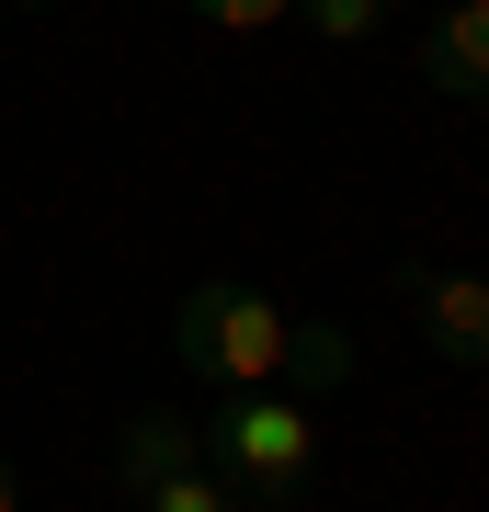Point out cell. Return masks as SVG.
I'll list each match as a JSON object with an SVG mask.
<instances>
[{
    "instance_id": "obj_7",
    "label": "cell",
    "mask_w": 489,
    "mask_h": 512,
    "mask_svg": "<svg viewBox=\"0 0 489 512\" xmlns=\"http://www.w3.org/2000/svg\"><path fill=\"white\" fill-rule=\"evenodd\" d=\"M137 501H148V512H251V501L228 490V478H205V467H171V478H148Z\"/></svg>"
},
{
    "instance_id": "obj_3",
    "label": "cell",
    "mask_w": 489,
    "mask_h": 512,
    "mask_svg": "<svg viewBox=\"0 0 489 512\" xmlns=\"http://www.w3.org/2000/svg\"><path fill=\"white\" fill-rule=\"evenodd\" d=\"M421 342L444 353V365H489V274H444V262H410L399 274Z\"/></svg>"
},
{
    "instance_id": "obj_11",
    "label": "cell",
    "mask_w": 489,
    "mask_h": 512,
    "mask_svg": "<svg viewBox=\"0 0 489 512\" xmlns=\"http://www.w3.org/2000/svg\"><path fill=\"white\" fill-rule=\"evenodd\" d=\"M23 12H57V0H23Z\"/></svg>"
},
{
    "instance_id": "obj_8",
    "label": "cell",
    "mask_w": 489,
    "mask_h": 512,
    "mask_svg": "<svg viewBox=\"0 0 489 512\" xmlns=\"http://www.w3.org/2000/svg\"><path fill=\"white\" fill-rule=\"evenodd\" d=\"M296 23H308L319 46H364L387 23V0H296Z\"/></svg>"
},
{
    "instance_id": "obj_9",
    "label": "cell",
    "mask_w": 489,
    "mask_h": 512,
    "mask_svg": "<svg viewBox=\"0 0 489 512\" xmlns=\"http://www.w3.org/2000/svg\"><path fill=\"white\" fill-rule=\"evenodd\" d=\"M182 12H194V23H217V35H273L296 0H182Z\"/></svg>"
},
{
    "instance_id": "obj_5",
    "label": "cell",
    "mask_w": 489,
    "mask_h": 512,
    "mask_svg": "<svg viewBox=\"0 0 489 512\" xmlns=\"http://www.w3.org/2000/svg\"><path fill=\"white\" fill-rule=\"evenodd\" d=\"M114 467H126V490H148V478H171V467H205V421L194 410H137L126 444H114Z\"/></svg>"
},
{
    "instance_id": "obj_10",
    "label": "cell",
    "mask_w": 489,
    "mask_h": 512,
    "mask_svg": "<svg viewBox=\"0 0 489 512\" xmlns=\"http://www.w3.org/2000/svg\"><path fill=\"white\" fill-rule=\"evenodd\" d=\"M0 512H23V490H12V467H0Z\"/></svg>"
},
{
    "instance_id": "obj_6",
    "label": "cell",
    "mask_w": 489,
    "mask_h": 512,
    "mask_svg": "<svg viewBox=\"0 0 489 512\" xmlns=\"http://www.w3.org/2000/svg\"><path fill=\"white\" fill-rule=\"evenodd\" d=\"M353 376H364L353 330H330V319H296V342H285V399H330V387H353Z\"/></svg>"
},
{
    "instance_id": "obj_2",
    "label": "cell",
    "mask_w": 489,
    "mask_h": 512,
    "mask_svg": "<svg viewBox=\"0 0 489 512\" xmlns=\"http://www.w3.org/2000/svg\"><path fill=\"white\" fill-rule=\"evenodd\" d=\"M205 444H217V478L251 512H285L296 490L319 478V410L285 399V387H239V399H205Z\"/></svg>"
},
{
    "instance_id": "obj_1",
    "label": "cell",
    "mask_w": 489,
    "mask_h": 512,
    "mask_svg": "<svg viewBox=\"0 0 489 512\" xmlns=\"http://www.w3.org/2000/svg\"><path fill=\"white\" fill-rule=\"evenodd\" d=\"M285 342H296V319L273 308L262 285H239V274L182 285V308H171V353H182V376H194L205 399H239V387H285Z\"/></svg>"
},
{
    "instance_id": "obj_4",
    "label": "cell",
    "mask_w": 489,
    "mask_h": 512,
    "mask_svg": "<svg viewBox=\"0 0 489 512\" xmlns=\"http://www.w3.org/2000/svg\"><path fill=\"white\" fill-rule=\"evenodd\" d=\"M421 80L444 103H489V0H444L421 23Z\"/></svg>"
}]
</instances>
